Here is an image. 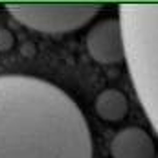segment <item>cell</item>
<instances>
[{
  "label": "cell",
  "instance_id": "1",
  "mask_svg": "<svg viewBox=\"0 0 158 158\" xmlns=\"http://www.w3.org/2000/svg\"><path fill=\"white\" fill-rule=\"evenodd\" d=\"M0 158H92L77 103L33 76H0Z\"/></svg>",
  "mask_w": 158,
  "mask_h": 158
},
{
  "label": "cell",
  "instance_id": "2",
  "mask_svg": "<svg viewBox=\"0 0 158 158\" xmlns=\"http://www.w3.org/2000/svg\"><path fill=\"white\" fill-rule=\"evenodd\" d=\"M118 19L136 96L158 134V2L121 4Z\"/></svg>",
  "mask_w": 158,
  "mask_h": 158
},
{
  "label": "cell",
  "instance_id": "3",
  "mask_svg": "<svg viewBox=\"0 0 158 158\" xmlns=\"http://www.w3.org/2000/svg\"><path fill=\"white\" fill-rule=\"evenodd\" d=\"M6 9L20 24L42 33H70L88 24L99 11L101 4H6Z\"/></svg>",
  "mask_w": 158,
  "mask_h": 158
},
{
  "label": "cell",
  "instance_id": "4",
  "mask_svg": "<svg viewBox=\"0 0 158 158\" xmlns=\"http://www.w3.org/2000/svg\"><path fill=\"white\" fill-rule=\"evenodd\" d=\"M86 48L90 57L101 64L125 61V40L119 19H105L94 24L86 35Z\"/></svg>",
  "mask_w": 158,
  "mask_h": 158
},
{
  "label": "cell",
  "instance_id": "5",
  "mask_svg": "<svg viewBox=\"0 0 158 158\" xmlns=\"http://www.w3.org/2000/svg\"><path fill=\"white\" fill-rule=\"evenodd\" d=\"M112 158H155L156 147L151 134L140 127H125L110 142Z\"/></svg>",
  "mask_w": 158,
  "mask_h": 158
},
{
  "label": "cell",
  "instance_id": "6",
  "mask_svg": "<svg viewBox=\"0 0 158 158\" xmlns=\"http://www.w3.org/2000/svg\"><path fill=\"white\" fill-rule=\"evenodd\" d=\"M96 112L105 121H121L129 112V101L123 92L107 88L96 98Z\"/></svg>",
  "mask_w": 158,
  "mask_h": 158
},
{
  "label": "cell",
  "instance_id": "7",
  "mask_svg": "<svg viewBox=\"0 0 158 158\" xmlns=\"http://www.w3.org/2000/svg\"><path fill=\"white\" fill-rule=\"evenodd\" d=\"M15 46V37L9 30L0 28V52H7Z\"/></svg>",
  "mask_w": 158,
  "mask_h": 158
}]
</instances>
